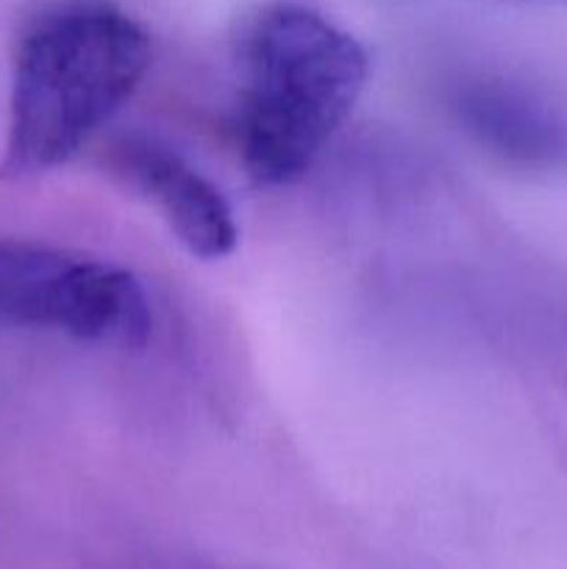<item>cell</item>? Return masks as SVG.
Masks as SVG:
<instances>
[{"instance_id":"obj_5","label":"cell","mask_w":567,"mask_h":569,"mask_svg":"<svg viewBox=\"0 0 567 569\" xmlns=\"http://www.w3.org/2000/svg\"><path fill=\"white\" fill-rule=\"evenodd\" d=\"M454 109L478 142L515 161L537 164L565 148L554 114L526 89L504 78H465L454 89Z\"/></svg>"},{"instance_id":"obj_2","label":"cell","mask_w":567,"mask_h":569,"mask_svg":"<svg viewBox=\"0 0 567 569\" xmlns=\"http://www.w3.org/2000/svg\"><path fill=\"white\" fill-rule=\"evenodd\" d=\"M237 144L259 187L292 183L342 128L367 83L359 39L300 3H272L242 37Z\"/></svg>"},{"instance_id":"obj_3","label":"cell","mask_w":567,"mask_h":569,"mask_svg":"<svg viewBox=\"0 0 567 569\" xmlns=\"http://www.w3.org/2000/svg\"><path fill=\"white\" fill-rule=\"evenodd\" d=\"M0 328L142 348L153 331V311L145 287L126 267L0 237Z\"/></svg>"},{"instance_id":"obj_4","label":"cell","mask_w":567,"mask_h":569,"mask_svg":"<svg viewBox=\"0 0 567 569\" xmlns=\"http://www.w3.org/2000/svg\"><path fill=\"white\" fill-rule=\"evenodd\" d=\"M111 164L159 209L178 242L198 259H222L239 242L226 194L181 153L148 137H122Z\"/></svg>"},{"instance_id":"obj_1","label":"cell","mask_w":567,"mask_h":569,"mask_svg":"<svg viewBox=\"0 0 567 569\" xmlns=\"http://www.w3.org/2000/svg\"><path fill=\"white\" fill-rule=\"evenodd\" d=\"M148 67V31L115 0H48L33 9L14 42L0 178H33L70 161Z\"/></svg>"}]
</instances>
